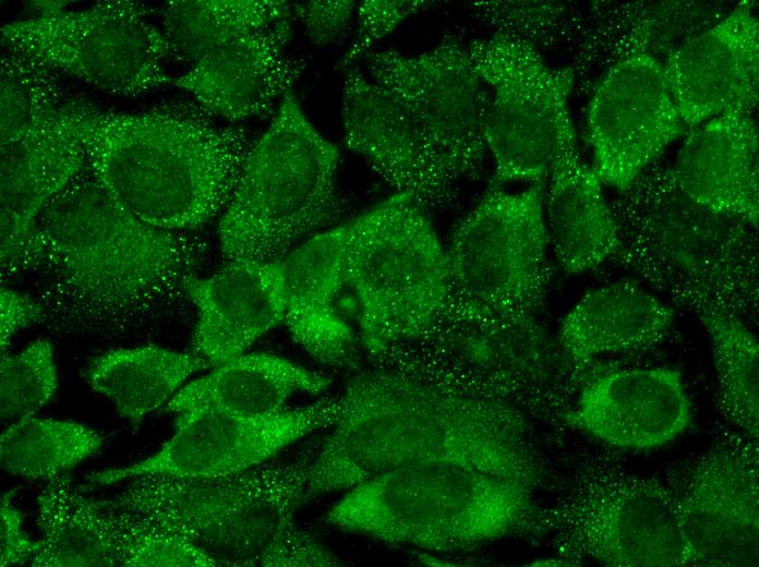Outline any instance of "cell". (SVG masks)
I'll return each mask as SVG.
<instances>
[{"label":"cell","mask_w":759,"mask_h":567,"mask_svg":"<svg viewBox=\"0 0 759 567\" xmlns=\"http://www.w3.org/2000/svg\"><path fill=\"white\" fill-rule=\"evenodd\" d=\"M86 156L56 111L38 129L1 145V279L34 273L41 260L37 219L84 167Z\"/></svg>","instance_id":"cell-22"},{"label":"cell","mask_w":759,"mask_h":567,"mask_svg":"<svg viewBox=\"0 0 759 567\" xmlns=\"http://www.w3.org/2000/svg\"><path fill=\"white\" fill-rule=\"evenodd\" d=\"M57 371L52 346L38 339L21 352L1 354L0 417L9 426L33 417L55 395Z\"/></svg>","instance_id":"cell-35"},{"label":"cell","mask_w":759,"mask_h":567,"mask_svg":"<svg viewBox=\"0 0 759 567\" xmlns=\"http://www.w3.org/2000/svg\"><path fill=\"white\" fill-rule=\"evenodd\" d=\"M196 353L149 345L115 349L95 358L85 376L134 427L169 401L195 372L209 367Z\"/></svg>","instance_id":"cell-30"},{"label":"cell","mask_w":759,"mask_h":567,"mask_svg":"<svg viewBox=\"0 0 759 567\" xmlns=\"http://www.w3.org/2000/svg\"><path fill=\"white\" fill-rule=\"evenodd\" d=\"M344 269L370 357L423 337L451 297L446 249L427 213L402 193L347 221Z\"/></svg>","instance_id":"cell-7"},{"label":"cell","mask_w":759,"mask_h":567,"mask_svg":"<svg viewBox=\"0 0 759 567\" xmlns=\"http://www.w3.org/2000/svg\"><path fill=\"white\" fill-rule=\"evenodd\" d=\"M710 338L716 398L723 418L749 438L759 439V343L737 314L706 299L684 303Z\"/></svg>","instance_id":"cell-31"},{"label":"cell","mask_w":759,"mask_h":567,"mask_svg":"<svg viewBox=\"0 0 759 567\" xmlns=\"http://www.w3.org/2000/svg\"><path fill=\"white\" fill-rule=\"evenodd\" d=\"M467 48L491 95L484 130L493 162L490 184L545 181L570 116L575 69L553 68L537 48L505 35L471 39Z\"/></svg>","instance_id":"cell-13"},{"label":"cell","mask_w":759,"mask_h":567,"mask_svg":"<svg viewBox=\"0 0 759 567\" xmlns=\"http://www.w3.org/2000/svg\"><path fill=\"white\" fill-rule=\"evenodd\" d=\"M104 508L111 512L121 538L123 567L219 566L202 547L154 519L137 512Z\"/></svg>","instance_id":"cell-36"},{"label":"cell","mask_w":759,"mask_h":567,"mask_svg":"<svg viewBox=\"0 0 759 567\" xmlns=\"http://www.w3.org/2000/svg\"><path fill=\"white\" fill-rule=\"evenodd\" d=\"M330 384L329 377L277 355L241 354L180 388L166 410L178 417L203 411L265 417L286 410L293 394L318 395Z\"/></svg>","instance_id":"cell-28"},{"label":"cell","mask_w":759,"mask_h":567,"mask_svg":"<svg viewBox=\"0 0 759 567\" xmlns=\"http://www.w3.org/2000/svg\"><path fill=\"white\" fill-rule=\"evenodd\" d=\"M670 179L672 204L663 188L637 237L621 238L618 258L682 304L702 298L739 316L756 310L757 250L748 225L694 202L686 222L690 200Z\"/></svg>","instance_id":"cell-10"},{"label":"cell","mask_w":759,"mask_h":567,"mask_svg":"<svg viewBox=\"0 0 759 567\" xmlns=\"http://www.w3.org/2000/svg\"><path fill=\"white\" fill-rule=\"evenodd\" d=\"M340 152L289 92L255 141L218 226L225 262H276L342 220Z\"/></svg>","instance_id":"cell-6"},{"label":"cell","mask_w":759,"mask_h":567,"mask_svg":"<svg viewBox=\"0 0 759 567\" xmlns=\"http://www.w3.org/2000/svg\"><path fill=\"white\" fill-rule=\"evenodd\" d=\"M471 16L492 31L523 40L540 51L571 31L566 5L559 2L481 0L469 3Z\"/></svg>","instance_id":"cell-37"},{"label":"cell","mask_w":759,"mask_h":567,"mask_svg":"<svg viewBox=\"0 0 759 567\" xmlns=\"http://www.w3.org/2000/svg\"><path fill=\"white\" fill-rule=\"evenodd\" d=\"M321 439L288 458L216 478L145 475L126 481L101 507L154 519L206 551L219 566L280 567L305 503Z\"/></svg>","instance_id":"cell-5"},{"label":"cell","mask_w":759,"mask_h":567,"mask_svg":"<svg viewBox=\"0 0 759 567\" xmlns=\"http://www.w3.org/2000/svg\"><path fill=\"white\" fill-rule=\"evenodd\" d=\"M674 310L632 279L599 287L565 315L558 349L575 383L599 355L638 351L659 343L674 321Z\"/></svg>","instance_id":"cell-27"},{"label":"cell","mask_w":759,"mask_h":567,"mask_svg":"<svg viewBox=\"0 0 759 567\" xmlns=\"http://www.w3.org/2000/svg\"><path fill=\"white\" fill-rule=\"evenodd\" d=\"M291 20H278L214 49L173 84L229 122L274 117L305 68L302 57L286 50Z\"/></svg>","instance_id":"cell-21"},{"label":"cell","mask_w":759,"mask_h":567,"mask_svg":"<svg viewBox=\"0 0 759 567\" xmlns=\"http://www.w3.org/2000/svg\"><path fill=\"white\" fill-rule=\"evenodd\" d=\"M341 121L350 150L425 213L457 197L458 181L402 109L358 65L344 71Z\"/></svg>","instance_id":"cell-18"},{"label":"cell","mask_w":759,"mask_h":567,"mask_svg":"<svg viewBox=\"0 0 759 567\" xmlns=\"http://www.w3.org/2000/svg\"><path fill=\"white\" fill-rule=\"evenodd\" d=\"M537 486L475 467L429 462L386 471L347 490L325 521L427 552L473 550L541 528Z\"/></svg>","instance_id":"cell-4"},{"label":"cell","mask_w":759,"mask_h":567,"mask_svg":"<svg viewBox=\"0 0 759 567\" xmlns=\"http://www.w3.org/2000/svg\"><path fill=\"white\" fill-rule=\"evenodd\" d=\"M347 222L294 248L284 260L285 322L293 339L320 364L358 365V338L338 311L346 285Z\"/></svg>","instance_id":"cell-26"},{"label":"cell","mask_w":759,"mask_h":567,"mask_svg":"<svg viewBox=\"0 0 759 567\" xmlns=\"http://www.w3.org/2000/svg\"><path fill=\"white\" fill-rule=\"evenodd\" d=\"M602 181L582 158L570 116L561 128L545 180L543 210L550 248L567 274L618 258L622 242Z\"/></svg>","instance_id":"cell-24"},{"label":"cell","mask_w":759,"mask_h":567,"mask_svg":"<svg viewBox=\"0 0 759 567\" xmlns=\"http://www.w3.org/2000/svg\"><path fill=\"white\" fill-rule=\"evenodd\" d=\"M338 398L337 420L311 467L308 500L429 462L471 466L537 487L543 481L525 418L510 402L374 363L356 370Z\"/></svg>","instance_id":"cell-2"},{"label":"cell","mask_w":759,"mask_h":567,"mask_svg":"<svg viewBox=\"0 0 759 567\" xmlns=\"http://www.w3.org/2000/svg\"><path fill=\"white\" fill-rule=\"evenodd\" d=\"M545 181L520 191L489 184L446 249L451 295L497 314L534 319L552 280Z\"/></svg>","instance_id":"cell-8"},{"label":"cell","mask_w":759,"mask_h":567,"mask_svg":"<svg viewBox=\"0 0 759 567\" xmlns=\"http://www.w3.org/2000/svg\"><path fill=\"white\" fill-rule=\"evenodd\" d=\"M586 129L603 185L626 191L686 129L662 61L638 50L621 57L591 94Z\"/></svg>","instance_id":"cell-17"},{"label":"cell","mask_w":759,"mask_h":567,"mask_svg":"<svg viewBox=\"0 0 759 567\" xmlns=\"http://www.w3.org/2000/svg\"><path fill=\"white\" fill-rule=\"evenodd\" d=\"M45 311L34 294L20 292L8 287L0 290V348L8 351L12 337L22 328L44 323Z\"/></svg>","instance_id":"cell-41"},{"label":"cell","mask_w":759,"mask_h":567,"mask_svg":"<svg viewBox=\"0 0 759 567\" xmlns=\"http://www.w3.org/2000/svg\"><path fill=\"white\" fill-rule=\"evenodd\" d=\"M101 445V436L84 424L31 417L1 434L0 462L11 474L47 481L95 455Z\"/></svg>","instance_id":"cell-33"},{"label":"cell","mask_w":759,"mask_h":567,"mask_svg":"<svg viewBox=\"0 0 759 567\" xmlns=\"http://www.w3.org/2000/svg\"><path fill=\"white\" fill-rule=\"evenodd\" d=\"M554 353L537 319H521L450 300L432 329L393 345L374 362L441 387L509 402V396L543 387Z\"/></svg>","instance_id":"cell-11"},{"label":"cell","mask_w":759,"mask_h":567,"mask_svg":"<svg viewBox=\"0 0 759 567\" xmlns=\"http://www.w3.org/2000/svg\"><path fill=\"white\" fill-rule=\"evenodd\" d=\"M691 419L683 375L668 366L594 374L564 414L568 425L624 450L661 447L685 433Z\"/></svg>","instance_id":"cell-20"},{"label":"cell","mask_w":759,"mask_h":567,"mask_svg":"<svg viewBox=\"0 0 759 567\" xmlns=\"http://www.w3.org/2000/svg\"><path fill=\"white\" fill-rule=\"evenodd\" d=\"M290 16L288 1L172 0L162 8L160 28L170 57L192 67L214 49Z\"/></svg>","instance_id":"cell-32"},{"label":"cell","mask_w":759,"mask_h":567,"mask_svg":"<svg viewBox=\"0 0 759 567\" xmlns=\"http://www.w3.org/2000/svg\"><path fill=\"white\" fill-rule=\"evenodd\" d=\"M338 413L337 396L265 417L226 411L180 415L176 433L156 454L133 465L86 474L85 484L79 486L85 493L145 475L233 474L275 458L314 432L332 427Z\"/></svg>","instance_id":"cell-15"},{"label":"cell","mask_w":759,"mask_h":567,"mask_svg":"<svg viewBox=\"0 0 759 567\" xmlns=\"http://www.w3.org/2000/svg\"><path fill=\"white\" fill-rule=\"evenodd\" d=\"M699 566L759 563L758 442L738 431L682 466L667 484Z\"/></svg>","instance_id":"cell-16"},{"label":"cell","mask_w":759,"mask_h":567,"mask_svg":"<svg viewBox=\"0 0 759 567\" xmlns=\"http://www.w3.org/2000/svg\"><path fill=\"white\" fill-rule=\"evenodd\" d=\"M670 171L698 206L758 228L759 141L751 114L727 113L690 128Z\"/></svg>","instance_id":"cell-25"},{"label":"cell","mask_w":759,"mask_h":567,"mask_svg":"<svg viewBox=\"0 0 759 567\" xmlns=\"http://www.w3.org/2000/svg\"><path fill=\"white\" fill-rule=\"evenodd\" d=\"M356 9L357 2L350 0L296 1L291 3V15L312 44L325 47L341 37Z\"/></svg>","instance_id":"cell-39"},{"label":"cell","mask_w":759,"mask_h":567,"mask_svg":"<svg viewBox=\"0 0 759 567\" xmlns=\"http://www.w3.org/2000/svg\"><path fill=\"white\" fill-rule=\"evenodd\" d=\"M34 567L122 566L123 544L110 511L67 473L46 481L36 500Z\"/></svg>","instance_id":"cell-29"},{"label":"cell","mask_w":759,"mask_h":567,"mask_svg":"<svg viewBox=\"0 0 759 567\" xmlns=\"http://www.w3.org/2000/svg\"><path fill=\"white\" fill-rule=\"evenodd\" d=\"M569 559L611 567L699 566L665 483L613 461L588 467L549 516Z\"/></svg>","instance_id":"cell-9"},{"label":"cell","mask_w":759,"mask_h":567,"mask_svg":"<svg viewBox=\"0 0 759 567\" xmlns=\"http://www.w3.org/2000/svg\"><path fill=\"white\" fill-rule=\"evenodd\" d=\"M185 291L197 310L193 352L213 367L243 354L285 321L282 260L226 262L209 277H191Z\"/></svg>","instance_id":"cell-23"},{"label":"cell","mask_w":759,"mask_h":567,"mask_svg":"<svg viewBox=\"0 0 759 567\" xmlns=\"http://www.w3.org/2000/svg\"><path fill=\"white\" fill-rule=\"evenodd\" d=\"M14 494L15 491L3 493L0 502L1 567L29 563L35 550V541L29 540L23 529V517L14 504Z\"/></svg>","instance_id":"cell-40"},{"label":"cell","mask_w":759,"mask_h":567,"mask_svg":"<svg viewBox=\"0 0 759 567\" xmlns=\"http://www.w3.org/2000/svg\"><path fill=\"white\" fill-rule=\"evenodd\" d=\"M34 295L53 331L117 339L153 327L188 299L207 243L122 207L87 165L40 212Z\"/></svg>","instance_id":"cell-1"},{"label":"cell","mask_w":759,"mask_h":567,"mask_svg":"<svg viewBox=\"0 0 759 567\" xmlns=\"http://www.w3.org/2000/svg\"><path fill=\"white\" fill-rule=\"evenodd\" d=\"M363 63L368 77L402 109L458 182L480 177L491 95L460 37L448 32L417 55L373 50Z\"/></svg>","instance_id":"cell-14"},{"label":"cell","mask_w":759,"mask_h":567,"mask_svg":"<svg viewBox=\"0 0 759 567\" xmlns=\"http://www.w3.org/2000/svg\"><path fill=\"white\" fill-rule=\"evenodd\" d=\"M1 145L43 125L59 108L61 73L23 51L2 47Z\"/></svg>","instance_id":"cell-34"},{"label":"cell","mask_w":759,"mask_h":567,"mask_svg":"<svg viewBox=\"0 0 759 567\" xmlns=\"http://www.w3.org/2000/svg\"><path fill=\"white\" fill-rule=\"evenodd\" d=\"M56 114L112 197L166 230L194 231L222 215L255 143L193 98L136 112L71 99Z\"/></svg>","instance_id":"cell-3"},{"label":"cell","mask_w":759,"mask_h":567,"mask_svg":"<svg viewBox=\"0 0 759 567\" xmlns=\"http://www.w3.org/2000/svg\"><path fill=\"white\" fill-rule=\"evenodd\" d=\"M686 128L727 113L751 114L759 100V23L739 4L674 48L662 62Z\"/></svg>","instance_id":"cell-19"},{"label":"cell","mask_w":759,"mask_h":567,"mask_svg":"<svg viewBox=\"0 0 759 567\" xmlns=\"http://www.w3.org/2000/svg\"><path fill=\"white\" fill-rule=\"evenodd\" d=\"M153 16L137 1H100L8 23L1 44L107 94L133 98L174 82L164 65L169 45Z\"/></svg>","instance_id":"cell-12"},{"label":"cell","mask_w":759,"mask_h":567,"mask_svg":"<svg viewBox=\"0 0 759 567\" xmlns=\"http://www.w3.org/2000/svg\"><path fill=\"white\" fill-rule=\"evenodd\" d=\"M435 3L427 0H364L357 3L356 34L336 69L344 72L357 65L403 21L429 10Z\"/></svg>","instance_id":"cell-38"}]
</instances>
